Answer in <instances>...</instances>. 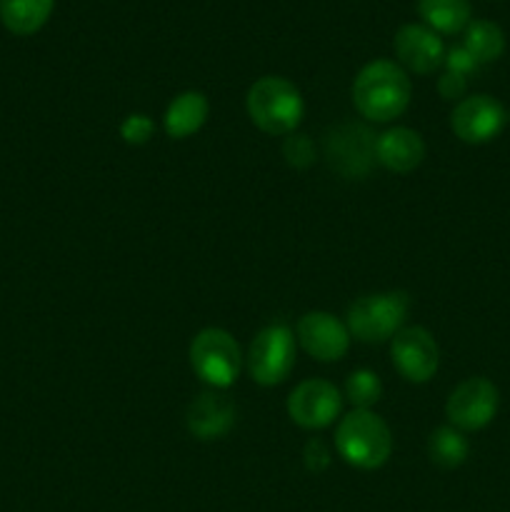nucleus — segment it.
I'll return each mask as SVG.
<instances>
[{"label": "nucleus", "mask_w": 510, "mask_h": 512, "mask_svg": "<svg viewBox=\"0 0 510 512\" xmlns=\"http://www.w3.org/2000/svg\"><path fill=\"white\" fill-rule=\"evenodd\" d=\"M508 120H510V113H508Z\"/></svg>", "instance_id": "bb28decb"}, {"label": "nucleus", "mask_w": 510, "mask_h": 512, "mask_svg": "<svg viewBox=\"0 0 510 512\" xmlns=\"http://www.w3.org/2000/svg\"><path fill=\"white\" fill-rule=\"evenodd\" d=\"M418 13L423 25L443 35H455L468 28L473 18L470 0H418Z\"/></svg>", "instance_id": "a211bd4d"}, {"label": "nucleus", "mask_w": 510, "mask_h": 512, "mask_svg": "<svg viewBox=\"0 0 510 512\" xmlns=\"http://www.w3.org/2000/svg\"><path fill=\"white\" fill-rule=\"evenodd\" d=\"M470 445L465 433H460L453 425L435 428L428 438V455L438 468L455 470L468 460Z\"/></svg>", "instance_id": "aec40b11"}, {"label": "nucleus", "mask_w": 510, "mask_h": 512, "mask_svg": "<svg viewBox=\"0 0 510 512\" xmlns=\"http://www.w3.org/2000/svg\"><path fill=\"white\" fill-rule=\"evenodd\" d=\"M350 330L325 310H310L295 325V340L318 363H338L350 350Z\"/></svg>", "instance_id": "9d476101"}, {"label": "nucleus", "mask_w": 510, "mask_h": 512, "mask_svg": "<svg viewBox=\"0 0 510 512\" xmlns=\"http://www.w3.org/2000/svg\"><path fill=\"white\" fill-rule=\"evenodd\" d=\"M303 460H305V468H308L310 473H323V470L330 465L328 445H325L320 438H313L308 445H305Z\"/></svg>", "instance_id": "393cba45"}, {"label": "nucleus", "mask_w": 510, "mask_h": 512, "mask_svg": "<svg viewBox=\"0 0 510 512\" xmlns=\"http://www.w3.org/2000/svg\"><path fill=\"white\" fill-rule=\"evenodd\" d=\"M343 410V393L333 383L308 378L288 395V415L303 430H323L338 420Z\"/></svg>", "instance_id": "1a4fd4ad"}, {"label": "nucleus", "mask_w": 510, "mask_h": 512, "mask_svg": "<svg viewBox=\"0 0 510 512\" xmlns=\"http://www.w3.org/2000/svg\"><path fill=\"white\" fill-rule=\"evenodd\" d=\"M210 115V103L200 90H185L175 95L163 115V130L168 138L185 140L198 133Z\"/></svg>", "instance_id": "dca6fc26"}, {"label": "nucleus", "mask_w": 510, "mask_h": 512, "mask_svg": "<svg viewBox=\"0 0 510 512\" xmlns=\"http://www.w3.org/2000/svg\"><path fill=\"white\" fill-rule=\"evenodd\" d=\"M500 408V393L488 378H468L448 395L445 415L460 433H475L493 423Z\"/></svg>", "instance_id": "0eeeda50"}, {"label": "nucleus", "mask_w": 510, "mask_h": 512, "mask_svg": "<svg viewBox=\"0 0 510 512\" xmlns=\"http://www.w3.org/2000/svg\"><path fill=\"white\" fill-rule=\"evenodd\" d=\"M188 358L195 375L213 390L230 388L245 363L238 340L223 328L200 330L190 343Z\"/></svg>", "instance_id": "39448f33"}, {"label": "nucleus", "mask_w": 510, "mask_h": 512, "mask_svg": "<svg viewBox=\"0 0 510 512\" xmlns=\"http://www.w3.org/2000/svg\"><path fill=\"white\" fill-rule=\"evenodd\" d=\"M393 48L400 68L410 73L430 75L445 63L443 40L423 23L400 25L393 38Z\"/></svg>", "instance_id": "ddd939ff"}, {"label": "nucleus", "mask_w": 510, "mask_h": 512, "mask_svg": "<svg viewBox=\"0 0 510 512\" xmlns=\"http://www.w3.org/2000/svg\"><path fill=\"white\" fill-rule=\"evenodd\" d=\"M353 105L370 123H390L408 110L413 85L393 60H370L353 80Z\"/></svg>", "instance_id": "f257e3e1"}, {"label": "nucleus", "mask_w": 510, "mask_h": 512, "mask_svg": "<svg viewBox=\"0 0 510 512\" xmlns=\"http://www.w3.org/2000/svg\"><path fill=\"white\" fill-rule=\"evenodd\" d=\"M463 48L480 65L495 63L505 53V35L500 25L493 23V20H470L468 28H465Z\"/></svg>", "instance_id": "6ab92c4d"}, {"label": "nucleus", "mask_w": 510, "mask_h": 512, "mask_svg": "<svg viewBox=\"0 0 510 512\" xmlns=\"http://www.w3.org/2000/svg\"><path fill=\"white\" fill-rule=\"evenodd\" d=\"M245 108L255 128L268 135L295 133L305 113L298 85L280 75H265L255 80L245 95Z\"/></svg>", "instance_id": "7ed1b4c3"}, {"label": "nucleus", "mask_w": 510, "mask_h": 512, "mask_svg": "<svg viewBox=\"0 0 510 512\" xmlns=\"http://www.w3.org/2000/svg\"><path fill=\"white\" fill-rule=\"evenodd\" d=\"M283 155H285V160H288V165L303 170V168H308V165H313L315 145L310 143L308 135L290 133L283 143Z\"/></svg>", "instance_id": "4be33fe9"}, {"label": "nucleus", "mask_w": 510, "mask_h": 512, "mask_svg": "<svg viewBox=\"0 0 510 512\" xmlns=\"http://www.w3.org/2000/svg\"><path fill=\"white\" fill-rule=\"evenodd\" d=\"M465 90H468V78L458 73H450V70H443V75L438 78V93L443 95L445 100H463Z\"/></svg>", "instance_id": "a878e982"}, {"label": "nucleus", "mask_w": 510, "mask_h": 512, "mask_svg": "<svg viewBox=\"0 0 510 512\" xmlns=\"http://www.w3.org/2000/svg\"><path fill=\"white\" fill-rule=\"evenodd\" d=\"M508 123V113L493 95H468L455 103L450 128L455 138L468 145H485L500 135Z\"/></svg>", "instance_id": "9b49d317"}, {"label": "nucleus", "mask_w": 510, "mask_h": 512, "mask_svg": "<svg viewBox=\"0 0 510 512\" xmlns=\"http://www.w3.org/2000/svg\"><path fill=\"white\" fill-rule=\"evenodd\" d=\"M345 398L355 410H370L380 398H383V383L378 373L368 368L353 370L345 380Z\"/></svg>", "instance_id": "412c9836"}, {"label": "nucleus", "mask_w": 510, "mask_h": 512, "mask_svg": "<svg viewBox=\"0 0 510 512\" xmlns=\"http://www.w3.org/2000/svg\"><path fill=\"white\" fill-rule=\"evenodd\" d=\"M410 313V298L403 290L363 295L345 315L350 335L360 343H385L405 328Z\"/></svg>", "instance_id": "20e7f679"}, {"label": "nucleus", "mask_w": 510, "mask_h": 512, "mask_svg": "<svg viewBox=\"0 0 510 512\" xmlns=\"http://www.w3.org/2000/svg\"><path fill=\"white\" fill-rule=\"evenodd\" d=\"M390 358H393L395 370L408 383L423 385L438 373L440 348L430 330L420 328V325H405L390 340Z\"/></svg>", "instance_id": "6e6552de"}, {"label": "nucleus", "mask_w": 510, "mask_h": 512, "mask_svg": "<svg viewBox=\"0 0 510 512\" xmlns=\"http://www.w3.org/2000/svg\"><path fill=\"white\" fill-rule=\"evenodd\" d=\"M185 425L190 435L198 440H220L233 430L235 425V405L228 395L210 390V393L198 395L188 405L185 413Z\"/></svg>", "instance_id": "2eb2a0df"}, {"label": "nucleus", "mask_w": 510, "mask_h": 512, "mask_svg": "<svg viewBox=\"0 0 510 512\" xmlns=\"http://www.w3.org/2000/svg\"><path fill=\"white\" fill-rule=\"evenodd\" d=\"M425 160V140L418 130L395 125L375 138V163L398 175L413 173Z\"/></svg>", "instance_id": "4468645a"}, {"label": "nucleus", "mask_w": 510, "mask_h": 512, "mask_svg": "<svg viewBox=\"0 0 510 512\" xmlns=\"http://www.w3.org/2000/svg\"><path fill=\"white\" fill-rule=\"evenodd\" d=\"M443 65H445V70L463 75V78H470V75H473L475 70L480 68L478 60H475L473 55H470L468 50L463 48V45H455V48L445 50V63Z\"/></svg>", "instance_id": "b1692460"}, {"label": "nucleus", "mask_w": 510, "mask_h": 512, "mask_svg": "<svg viewBox=\"0 0 510 512\" xmlns=\"http://www.w3.org/2000/svg\"><path fill=\"white\" fill-rule=\"evenodd\" d=\"M335 450L358 470H378L393 455V433L373 410H350L335 428Z\"/></svg>", "instance_id": "f03ea898"}, {"label": "nucleus", "mask_w": 510, "mask_h": 512, "mask_svg": "<svg viewBox=\"0 0 510 512\" xmlns=\"http://www.w3.org/2000/svg\"><path fill=\"white\" fill-rule=\"evenodd\" d=\"M375 138L363 125H338L328 133L325 153L330 168L338 170L343 178H365L375 163Z\"/></svg>", "instance_id": "f8f14e48"}, {"label": "nucleus", "mask_w": 510, "mask_h": 512, "mask_svg": "<svg viewBox=\"0 0 510 512\" xmlns=\"http://www.w3.org/2000/svg\"><path fill=\"white\" fill-rule=\"evenodd\" d=\"M155 133V123L150 115L133 113L120 123V138L128 145H145Z\"/></svg>", "instance_id": "5701e85b"}, {"label": "nucleus", "mask_w": 510, "mask_h": 512, "mask_svg": "<svg viewBox=\"0 0 510 512\" xmlns=\"http://www.w3.org/2000/svg\"><path fill=\"white\" fill-rule=\"evenodd\" d=\"M295 333L283 323L268 325L250 343L245 368L250 378L263 388H273L288 380L295 368Z\"/></svg>", "instance_id": "423d86ee"}, {"label": "nucleus", "mask_w": 510, "mask_h": 512, "mask_svg": "<svg viewBox=\"0 0 510 512\" xmlns=\"http://www.w3.org/2000/svg\"><path fill=\"white\" fill-rule=\"evenodd\" d=\"M55 0H0V23L13 35H35L50 20Z\"/></svg>", "instance_id": "f3484780"}]
</instances>
